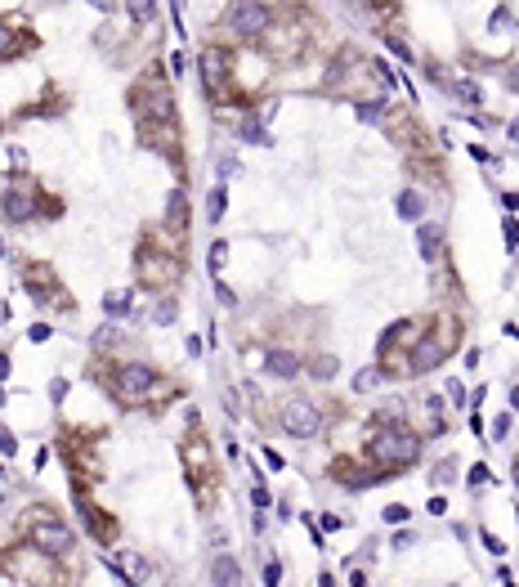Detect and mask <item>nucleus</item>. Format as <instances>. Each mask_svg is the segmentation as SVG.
<instances>
[{
    "mask_svg": "<svg viewBox=\"0 0 519 587\" xmlns=\"http://www.w3.org/2000/svg\"><path fill=\"white\" fill-rule=\"evenodd\" d=\"M367 458L381 462V467H412L421 458V435L408 426H390V431H376L367 440Z\"/></svg>",
    "mask_w": 519,
    "mask_h": 587,
    "instance_id": "1",
    "label": "nucleus"
},
{
    "mask_svg": "<svg viewBox=\"0 0 519 587\" xmlns=\"http://www.w3.org/2000/svg\"><path fill=\"white\" fill-rule=\"evenodd\" d=\"M27 538H32V547L45 552V556H68L72 552V529L45 507H36L32 516H27Z\"/></svg>",
    "mask_w": 519,
    "mask_h": 587,
    "instance_id": "2",
    "label": "nucleus"
},
{
    "mask_svg": "<svg viewBox=\"0 0 519 587\" xmlns=\"http://www.w3.org/2000/svg\"><path fill=\"white\" fill-rule=\"evenodd\" d=\"M224 23H229L233 36L256 41V36L269 32V5H264V0H233L229 14H224Z\"/></svg>",
    "mask_w": 519,
    "mask_h": 587,
    "instance_id": "3",
    "label": "nucleus"
},
{
    "mask_svg": "<svg viewBox=\"0 0 519 587\" xmlns=\"http://www.w3.org/2000/svg\"><path fill=\"white\" fill-rule=\"evenodd\" d=\"M282 431H287L291 440H314V435L323 431V413H318V404L305 399V395L287 399V404H282Z\"/></svg>",
    "mask_w": 519,
    "mask_h": 587,
    "instance_id": "4",
    "label": "nucleus"
},
{
    "mask_svg": "<svg viewBox=\"0 0 519 587\" xmlns=\"http://www.w3.org/2000/svg\"><path fill=\"white\" fill-rule=\"evenodd\" d=\"M108 570L117 574L121 583H153V565H148L144 556H135V552H117V556H108Z\"/></svg>",
    "mask_w": 519,
    "mask_h": 587,
    "instance_id": "5",
    "label": "nucleus"
},
{
    "mask_svg": "<svg viewBox=\"0 0 519 587\" xmlns=\"http://www.w3.org/2000/svg\"><path fill=\"white\" fill-rule=\"evenodd\" d=\"M153 381H157V372L148 363H126L117 372V390L126 395V399H139V395H148L153 390Z\"/></svg>",
    "mask_w": 519,
    "mask_h": 587,
    "instance_id": "6",
    "label": "nucleus"
},
{
    "mask_svg": "<svg viewBox=\"0 0 519 587\" xmlns=\"http://www.w3.org/2000/svg\"><path fill=\"white\" fill-rule=\"evenodd\" d=\"M0 206H5V220H14V224H27L36 215L32 193H23V188H5V193H0Z\"/></svg>",
    "mask_w": 519,
    "mask_h": 587,
    "instance_id": "7",
    "label": "nucleus"
},
{
    "mask_svg": "<svg viewBox=\"0 0 519 587\" xmlns=\"http://www.w3.org/2000/svg\"><path fill=\"white\" fill-rule=\"evenodd\" d=\"M439 363H443V341H439V336H426L417 350H412L408 372H412V377H421V372H430V368H439Z\"/></svg>",
    "mask_w": 519,
    "mask_h": 587,
    "instance_id": "8",
    "label": "nucleus"
},
{
    "mask_svg": "<svg viewBox=\"0 0 519 587\" xmlns=\"http://www.w3.org/2000/svg\"><path fill=\"white\" fill-rule=\"evenodd\" d=\"M394 211H399V220L417 224L421 215H426V193H421V188H403V193L394 197Z\"/></svg>",
    "mask_w": 519,
    "mask_h": 587,
    "instance_id": "9",
    "label": "nucleus"
},
{
    "mask_svg": "<svg viewBox=\"0 0 519 587\" xmlns=\"http://www.w3.org/2000/svg\"><path fill=\"white\" fill-rule=\"evenodd\" d=\"M264 368H269L273 377H282V381H291L305 363H300V354H291V350H269V354H264Z\"/></svg>",
    "mask_w": 519,
    "mask_h": 587,
    "instance_id": "10",
    "label": "nucleus"
},
{
    "mask_svg": "<svg viewBox=\"0 0 519 587\" xmlns=\"http://www.w3.org/2000/svg\"><path fill=\"white\" fill-rule=\"evenodd\" d=\"M224 72H229V59H224V50H202V77L211 90H220V81H224Z\"/></svg>",
    "mask_w": 519,
    "mask_h": 587,
    "instance_id": "11",
    "label": "nucleus"
},
{
    "mask_svg": "<svg viewBox=\"0 0 519 587\" xmlns=\"http://www.w3.org/2000/svg\"><path fill=\"white\" fill-rule=\"evenodd\" d=\"M211 583H220V587H238V583H242L238 561H233V556H220V561L211 565Z\"/></svg>",
    "mask_w": 519,
    "mask_h": 587,
    "instance_id": "12",
    "label": "nucleus"
},
{
    "mask_svg": "<svg viewBox=\"0 0 519 587\" xmlns=\"http://www.w3.org/2000/svg\"><path fill=\"white\" fill-rule=\"evenodd\" d=\"M224 211H229V188H224V184H215V188H211V197H206V220H211V224H220V220H224Z\"/></svg>",
    "mask_w": 519,
    "mask_h": 587,
    "instance_id": "13",
    "label": "nucleus"
},
{
    "mask_svg": "<svg viewBox=\"0 0 519 587\" xmlns=\"http://www.w3.org/2000/svg\"><path fill=\"white\" fill-rule=\"evenodd\" d=\"M452 94H457L461 103H470V108H479V103H484V90H479V81H452Z\"/></svg>",
    "mask_w": 519,
    "mask_h": 587,
    "instance_id": "14",
    "label": "nucleus"
},
{
    "mask_svg": "<svg viewBox=\"0 0 519 587\" xmlns=\"http://www.w3.org/2000/svg\"><path fill=\"white\" fill-rule=\"evenodd\" d=\"M126 9H130V18H135L139 27H148L157 18V0H126Z\"/></svg>",
    "mask_w": 519,
    "mask_h": 587,
    "instance_id": "15",
    "label": "nucleus"
},
{
    "mask_svg": "<svg viewBox=\"0 0 519 587\" xmlns=\"http://www.w3.org/2000/svg\"><path fill=\"white\" fill-rule=\"evenodd\" d=\"M130 309V291H108V296H103V314L108 318H121Z\"/></svg>",
    "mask_w": 519,
    "mask_h": 587,
    "instance_id": "16",
    "label": "nucleus"
},
{
    "mask_svg": "<svg viewBox=\"0 0 519 587\" xmlns=\"http://www.w3.org/2000/svg\"><path fill=\"white\" fill-rule=\"evenodd\" d=\"M417 242H421V255H426V260H434V247H439V229H434V224H421L417 229Z\"/></svg>",
    "mask_w": 519,
    "mask_h": 587,
    "instance_id": "17",
    "label": "nucleus"
},
{
    "mask_svg": "<svg viewBox=\"0 0 519 587\" xmlns=\"http://www.w3.org/2000/svg\"><path fill=\"white\" fill-rule=\"evenodd\" d=\"M309 372H314L318 381H332V377L341 372V363H336V354H318V363H309Z\"/></svg>",
    "mask_w": 519,
    "mask_h": 587,
    "instance_id": "18",
    "label": "nucleus"
},
{
    "mask_svg": "<svg viewBox=\"0 0 519 587\" xmlns=\"http://www.w3.org/2000/svg\"><path fill=\"white\" fill-rule=\"evenodd\" d=\"M381 368H363V372L354 377V395H367V390H376V386H381Z\"/></svg>",
    "mask_w": 519,
    "mask_h": 587,
    "instance_id": "19",
    "label": "nucleus"
},
{
    "mask_svg": "<svg viewBox=\"0 0 519 587\" xmlns=\"http://www.w3.org/2000/svg\"><path fill=\"white\" fill-rule=\"evenodd\" d=\"M242 139H247V144H260V148H269V144H273V135L260 126V121H247V126H242Z\"/></svg>",
    "mask_w": 519,
    "mask_h": 587,
    "instance_id": "20",
    "label": "nucleus"
},
{
    "mask_svg": "<svg viewBox=\"0 0 519 587\" xmlns=\"http://www.w3.org/2000/svg\"><path fill=\"white\" fill-rule=\"evenodd\" d=\"M381 108H385L381 99H372V103H358V108H354V117H358V121H367V126H376V121H381Z\"/></svg>",
    "mask_w": 519,
    "mask_h": 587,
    "instance_id": "21",
    "label": "nucleus"
},
{
    "mask_svg": "<svg viewBox=\"0 0 519 587\" xmlns=\"http://www.w3.org/2000/svg\"><path fill=\"white\" fill-rule=\"evenodd\" d=\"M502 238H506V251L515 255L519 251V220H515V215H506V220H502Z\"/></svg>",
    "mask_w": 519,
    "mask_h": 587,
    "instance_id": "22",
    "label": "nucleus"
},
{
    "mask_svg": "<svg viewBox=\"0 0 519 587\" xmlns=\"http://www.w3.org/2000/svg\"><path fill=\"white\" fill-rule=\"evenodd\" d=\"M224 260H229V242H215V247H211V278L224 273Z\"/></svg>",
    "mask_w": 519,
    "mask_h": 587,
    "instance_id": "23",
    "label": "nucleus"
},
{
    "mask_svg": "<svg viewBox=\"0 0 519 587\" xmlns=\"http://www.w3.org/2000/svg\"><path fill=\"white\" fill-rule=\"evenodd\" d=\"M166 220H171L175 229L184 224V188H175V193H171V215H166Z\"/></svg>",
    "mask_w": 519,
    "mask_h": 587,
    "instance_id": "24",
    "label": "nucleus"
},
{
    "mask_svg": "<svg viewBox=\"0 0 519 587\" xmlns=\"http://www.w3.org/2000/svg\"><path fill=\"white\" fill-rule=\"evenodd\" d=\"M14 453H18V440L5 431V426H0V458H14Z\"/></svg>",
    "mask_w": 519,
    "mask_h": 587,
    "instance_id": "25",
    "label": "nucleus"
},
{
    "mask_svg": "<svg viewBox=\"0 0 519 587\" xmlns=\"http://www.w3.org/2000/svg\"><path fill=\"white\" fill-rule=\"evenodd\" d=\"M385 45H390V54H399L403 63L412 59V50H408V41H399V36H385Z\"/></svg>",
    "mask_w": 519,
    "mask_h": 587,
    "instance_id": "26",
    "label": "nucleus"
},
{
    "mask_svg": "<svg viewBox=\"0 0 519 587\" xmlns=\"http://www.w3.org/2000/svg\"><path fill=\"white\" fill-rule=\"evenodd\" d=\"M443 390H448V399H452V404H470V395H466V386H461V381H448Z\"/></svg>",
    "mask_w": 519,
    "mask_h": 587,
    "instance_id": "27",
    "label": "nucleus"
},
{
    "mask_svg": "<svg viewBox=\"0 0 519 587\" xmlns=\"http://www.w3.org/2000/svg\"><path fill=\"white\" fill-rule=\"evenodd\" d=\"M511 426H515V422H511V413H502V417L493 422V440H506V435H511Z\"/></svg>",
    "mask_w": 519,
    "mask_h": 587,
    "instance_id": "28",
    "label": "nucleus"
},
{
    "mask_svg": "<svg viewBox=\"0 0 519 587\" xmlns=\"http://www.w3.org/2000/svg\"><path fill=\"white\" fill-rule=\"evenodd\" d=\"M251 503H256V511H264V507L273 503V498H269V489H264L260 480H256V489H251Z\"/></svg>",
    "mask_w": 519,
    "mask_h": 587,
    "instance_id": "29",
    "label": "nucleus"
},
{
    "mask_svg": "<svg viewBox=\"0 0 519 587\" xmlns=\"http://www.w3.org/2000/svg\"><path fill=\"white\" fill-rule=\"evenodd\" d=\"M215 300H220V305H238V296L224 287V278H215Z\"/></svg>",
    "mask_w": 519,
    "mask_h": 587,
    "instance_id": "30",
    "label": "nucleus"
},
{
    "mask_svg": "<svg viewBox=\"0 0 519 587\" xmlns=\"http://www.w3.org/2000/svg\"><path fill=\"white\" fill-rule=\"evenodd\" d=\"M233 170H238V157H233V153L215 162V175H220V179H224V175H233Z\"/></svg>",
    "mask_w": 519,
    "mask_h": 587,
    "instance_id": "31",
    "label": "nucleus"
},
{
    "mask_svg": "<svg viewBox=\"0 0 519 587\" xmlns=\"http://www.w3.org/2000/svg\"><path fill=\"white\" fill-rule=\"evenodd\" d=\"M264 583H269V587H278V583H282V565H278V561H269V565H264Z\"/></svg>",
    "mask_w": 519,
    "mask_h": 587,
    "instance_id": "32",
    "label": "nucleus"
},
{
    "mask_svg": "<svg viewBox=\"0 0 519 587\" xmlns=\"http://www.w3.org/2000/svg\"><path fill=\"white\" fill-rule=\"evenodd\" d=\"M153 318H157V323H171V318H175V300H162V305H157V314H153Z\"/></svg>",
    "mask_w": 519,
    "mask_h": 587,
    "instance_id": "33",
    "label": "nucleus"
},
{
    "mask_svg": "<svg viewBox=\"0 0 519 587\" xmlns=\"http://www.w3.org/2000/svg\"><path fill=\"white\" fill-rule=\"evenodd\" d=\"M390 543H394V547H399V552H403V547H412V543H417V534H412V529H399V534H394Z\"/></svg>",
    "mask_w": 519,
    "mask_h": 587,
    "instance_id": "34",
    "label": "nucleus"
},
{
    "mask_svg": "<svg viewBox=\"0 0 519 587\" xmlns=\"http://www.w3.org/2000/svg\"><path fill=\"white\" fill-rule=\"evenodd\" d=\"M506 23H511V27H515V14H511V9H497V14H493V32H502V27H506Z\"/></svg>",
    "mask_w": 519,
    "mask_h": 587,
    "instance_id": "35",
    "label": "nucleus"
},
{
    "mask_svg": "<svg viewBox=\"0 0 519 587\" xmlns=\"http://www.w3.org/2000/svg\"><path fill=\"white\" fill-rule=\"evenodd\" d=\"M63 395H68V381H63V377H54V381H50V399L63 404Z\"/></svg>",
    "mask_w": 519,
    "mask_h": 587,
    "instance_id": "36",
    "label": "nucleus"
},
{
    "mask_svg": "<svg viewBox=\"0 0 519 587\" xmlns=\"http://www.w3.org/2000/svg\"><path fill=\"white\" fill-rule=\"evenodd\" d=\"M385 520H390V525H399V520H408V507L390 503V507H385Z\"/></svg>",
    "mask_w": 519,
    "mask_h": 587,
    "instance_id": "37",
    "label": "nucleus"
},
{
    "mask_svg": "<svg viewBox=\"0 0 519 587\" xmlns=\"http://www.w3.org/2000/svg\"><path fill=\"white\" fill-rule=\"evenodd\" d=\"M484 547H488V552H493V556H506V543H502V538H497V534H484Z\"/></svg>",
    "mask_w": 519,
    "mask_h": 587,
    "instance_id": "38",
    "label": "nucleus"
},
{
    "mask_svg": "<svg viewBox=\"0 0 519 587\" xmlns=\"http://www.w3.org/2000/svg\"><path fill=\"white\" fill-rule=\"evenodd\" d=\"M452 467H457V462H443V467H439V471H434V485H448V480H452V476H457V471H452Z\"/></svg>",
    "mask_w": 519,
    "mask_h": 587,
    "instance_id": "39",
    "label": "nucleus"
},
{
    "mask_svg": "<svg viewBox=\"0 0 519 587\" xmlns=\"http://www.w3.org/2000/svg\"><path fill=\"white\" fill-rule=\"evenodd\" d=\"M502 85H506V90H511V94H519V68H511V72H502Z\"/></svg>",
    "mask_w": 519,
    "mask_h": 587,
    "instance_id": "40",
    "label": "nucleus"
},
{
    "mask_svg": "<svg viewBox=\"0 0 519 587\" xmlns=\"http://www.w3.org/2000/svg\"><path fill=\"white\" fill-rule=\"evenodd\" d=\"M112 341H117V332H112V323H108V327H99V336H94V345L103 350V345H112Z\"/></svg>",
    "mask_w": 519,
    "mask_h": 587,
    "instance_id": "41",
    "label": "nucleus"
},
{
    "mask_svg": "<svg viewBox=\"0 0 519 587\" xmlns=\"http://www.w3.org/2000/svg\"><path fill=\"white\" fill-rule=\"evenodd\" d=\"M27 336H32V341H50V336H54V327H50V323H36Z\"/></svg>",
    "mask_w": 519,
    "mask_h": 587,
    "instance_id": "42",
    "label": "nucleus"
},
{
    "mask_svg": "<svg viewBox=\"0 0 519 587\" xmlns=\"http://www.w3.org/2000/svg\"><path fill=\"white\" fill-rule=\"evenodd\" d=\"M466 485H470V489H475V485H488V471H484V467H475V471L466 476Z\"/></svg>",
    "mask_w": 519,
    "mask_h": 587,
    "instance_id": "43",
    "label": "nucleus"
},
{
    "mask_svg": "<svg viewBox=\"0 0 519 587\" xmlns=\"http://www.w3.org/2000/svg\"><path fill=\"white\" fill-rule=\"evenodd\" d=\"M184 68H188L184 54H171V72H175V77H184Z\"/></svg>",
    "mask_w": 519,
    "mask_h": 587,
    "instance_id": "44",
    "label": "nucleus"
},
{
    "mask_svg": "<svg viewBox=\"0 0 519 587\" xmlns=\"http://www.w3.org/2000/svg\"><path fill=\"white\" fill-rule=\"evenodd\" d=\"M9 45H14V36H9V27H0V59L9 54Z\"/></svg>",
    "mask_w": 519,
    "mask_h": 587,
    "instance_id": "45",
    "label": "nucleus"
},
{
    "mask_svg": "<svg viewBox=\"0 0 519 587\" xmlns=\"http://www.w3.org/2000/svg\"><path fill=\"white\" fill-rule=\"evenodd\" d=\"M184 350H188V359H197V354H202V336H188Z\"/></svg>",
    "mask_w": 519,
    "mask_h": 587,
    "instance_id": "46",
    "label": "nucleus"
},
{
    "mask_svg": "<svg viewBox=\"0 0 519 587\" xmlns=\"http://www.w3.org/2000/svg\"><path fill=\"white\" fill-rule=\"evenodd\" d=\"M443 511H448V503H443V494H439V498H430V516H443Z\"/></svg>",
    "mask_w": 519,
    "mask_h": 587,
    "instance_id": "47",
    "label": "nucleus"
},
{
    "mask_svg": "<svg viewBox=\"0 0 519 587\" xmlns=\"http://www.w3.org/2000/svg\"><path fill=\"white\" fill-rule=\"evenodd\" d=\"M506 135H511V144H515V148H519V117H515V121H511V126H506Z\"/></svg>",
    "mask_w": 519,
    "mask_h": 587,
    "instance_id": "48",
    "label": "nucleus"
},
{
    "mask_svg": "<svg viewBox=\"0 0 519 587\" xmlns=\"http://www.w3.org/2000/svg\"><path fill=\"white\" fill-rule=\"evenodd\" d=\"M502 202H506V211H519V193H506Z\"/></svg>",
    "mask_w": 519,
    "mask_h": 587,
    "instance_id": "49",
    "label": "nucleus"
},
{
    "mask_svg": "<svg viewBox=\"0 0 519 587\" xmlns=\"http://www.w3.org/2000/svg\"><path fill=\"white\" fill-rule=\"evenodd\" d=\"M9 377V354H0V381Z\"/></svg>",
    "mask_w": 519,
    "mask_h": 587,
    "instance_id": "50",
    "label": "nucleus"
},
{
    "mask_svg": "<svg viewBox=\"0 0 519 587\" xmlns=\"http://www.w3.org/2000/svg\"><path fill=\"white\" fill-rule=\"evenodd\" d=\"M90 5H94V9H112V5H117V0H90Z\"/></svg>",
    "mask_w": 519,
    "mask_h": 587,
    "instance_id": "51",
    "label": "nucleus"
},
{
    "mask_svg": "<svg viewBox=\"0 0 519 587\" xmlns=\"http://www.w3.org/2000/svg\"><path fill=\"white\" fill-rule=\"evenodd\" d=\"M511 408H519V386H515V390H511Z\"/></svg>",
    "mask_w": 519,
    "mask_h": 587,
    "instance_id": "52",
    "label": "nucleus"
},
{
    "mask_svg": "<svg viewBox=\"0 0 519 587\" xmlns=\"http://www.w3.org/2000/svg\"><path fill=\"white\" fill-rule=\"evenodd\" d=\"M515 485H519V458H515Z\"/></svg>",
    "mask_w": 519,
    "mask_h": 587,
    "instance_id": "53",
    "label": "nucleus"
},
{
    "mask_svg": "<svg viewBox=\"0 0 519 587\" xmlns=\"http://www.w3.org/2000/svg\"><path fill=\"white\" fill-rule=\"evenodd\" d=\"M0 404H5V395H0Z\"/></svg>",
    "mask_w": 519,
    "mask_h": 587,
    "instance_id": "54",
    "label": "nucleus"
},
{
    "mask_svg": "<svg viewBox=\"0 0 519 587\" xmlns=\"http://www.w3.org/2000/svg\"><path fill=\"white\" fill-rule=\"evenodd\" d=\"M0 255H5V251H0Z\"/></svg>",
    "mask_w": 519,
    "mask_h": 587,
    "instance_id": "55",
    "label": "nucleus"
}]
</instances>
